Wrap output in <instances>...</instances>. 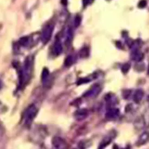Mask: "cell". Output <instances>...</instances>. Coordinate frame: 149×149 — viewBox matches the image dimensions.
Wrapping results in <instances>:
<instances>
[{"label":"cell","instance_id":"1","mask_svg":"<svg viewBox=\"0 0 149 149\" xmlns=\"http://www.w3.org/2000/svg\"><path fill=\"white\" fill-rule=\"evenodd\" d=\"M32 60L30 58H27L25 60L23 67L19 70V87L21 89L27 84L30 79L32 72Z\"/></svg>","mask_w":149,"mask_h":149},{"label":"cell","instance_id":"2","mask_svg":"<svg viewBox=\"0 0 149 149\" xmlns=\"http://www.w3.org/2000/svg\"><path fill=\"white\" fill-rule=\"evenodd\" d=\"M38 113V109L34 104H31L25 111L24 113V122L27 126H30L32 123Z\"/></svg>","mask_w":149,"mask_h":149},{"label":"cell","instance_id":"3","mask_svg":"<svg viewBox=\"0 0 149 149\" xmlns=\"http://www.w3.org/2000/svg\"><path fill=\"white\" fill-rule=\"evenodd\" d=\"M54 30V26L51 24L47 25L43 30L41 34V41L46 44L51 39Z\"/></svg>","mask_w":149,"mask_h":149},{"label":"cell","instance_id":"4","mask_svg":"<svg viewBox=\"0 0 149 149\" xmlns=\"http://www.w3.org/2000/svg\"><path fill=\"white\" fill-rule=\"evenodd\" d=\"M52 142L53 146L56 149H65L67 147V143L65 140L59 137H54Z\"/></svg>","mask_w":149,"mask_h":149},{"label":"cell","instance_id":"5","mask_svg":"<svg viewBox=\"0 0 149 149\" xmlns=\"http://www.w3.org/2000/svg\"><path fill=\"white\" fill-rule=\"evenodd\" d=\"M74 115L77 120L81 121L88 117L89 111L86 109H79L75 112Z\"/></svg>","mask_w":149,"mask_h":149},{"label":"cell","instance_id":"6","mask_svg":"<svg viewBox=\"0 0 149 149\" xmlns=\"http://www.w3.org/2000/svg\"><path fill=\"white\" fill-rule=\"evenodd\" d=\"M101 91V89L98 85H95L91 89L85 93L84 97L85 98L95 97L98 95Z\"/></svg>","mask_w":149,"mask_h":149},{"label":"cell","instance_id":"7","mask_svg":"<svg viewBox=\"0 0 149 149\" xmlns=\"http://www.w3.org/2000/svg\"><path fill=\"white\" fill-rule=\"evenodd\" d=\"M120 111L117 108H111L108 109L105 114V117L107 119H114L117 118L119 117Z\"/></svg>","mask_w":149,"mask_h":149},{"label":"cell","instance_id":"8","mask_svg":"<svg viewBox=\"0 0 149 149\" xmlns=\"http://www.w3.org/2000/svg\"><path fill=\"white\" fill-rule=\"evenodd\" d=\"M131 59L134 61L139 62L144 59V54L139 50L135 49L134 50L131 54Z\"/></svg>","mask_w":149,"mask_h":149},{"label":"cell","instance_id":"9","mask_svg":"<svg viewBox=\"0 0 149 149\" xmlns=\"http://www.w3.org/2000/svg\"><path fill=\"white\" fill-rule=\"evenodd\" d=\"M144 97V92L142 89H137L134 95V103L139 104Z\"/></svg>","mask_w":149,"mask_h":149},{"label":"cell","instance_id":"10","mask_svg":"<svg viewBox=\"0 0 149 149\" xmlns=\"http://www.w3.org/2000/svg\"><path fill=\"white\" fill-rule=\"evenodd\" d=\"M113 137H114L112 136V134L105 137L102 140L101 143H100L99 149H103L106 146H107L112 142Z\"/></svg>","mask_w":149,"mask_h":149},{"label":"cell","instance_id":"11","mask_svg":"<svg viewBox=\"0 0 149 149\" xmlns=\"http://www.w3.org/2000/svg\"><path fill=\"white\" fill-rule=\"evenodd\" d=\"M50 77V71L48 68H44V70L42 71L41 73V81L44 85L47 84V81L49 80Z\"/></svg>","mask_w":149,"mask_h":149},{"label":"cell","instance_id":"12","mask_svg":"<svg viewBox=\"0 0 149 149\" xmlns=\"http://www.w3.org/2000/svg\"><path fill=\"white\" fill-rule=\"evenodd\" d=\"M54 49L55 53L56 55H59L62 53V46L61 43L59 40H57L55 41Z\"/></svg>","mask_w":149,"mask_h":149},{"label":"cell","instance_id":"13","mask_svg":"<svg viewBox=\"0 0 149 149\" xmlns=\"http://www.w3.org/2000/svg\"><path fill=\"white\" fill-rule=\"evenodd\" d=\"M149 139V134L148 132H144L143 134H142L139 138V140L138 141V144L139 145H143L145 143H146L148 140Z\"/></svg>","mask_w":149,"mask_h":149},{"label":"cell","instance_id":"14","mask_svg":"<svg viewBox=\"0 0 149 149\" xmlns=\"http://www.w3.org/2000/svg\"><path fill=\"white\" fill-rule=\"evenodd\" d=\"M89 50L88 47H83L79 52V55L81 58H86L89 56Z\"/></svg>","mask_w":149,"mask_h":149},{"label":"cell","instance_id":"15","mask_svg":"<svg viewBox=\"0 0 149 149\" xmlns=\"http://www.w3.org/2000/svg\"><path fill=\"white\" fill-rule=\"evenodd\" d=\"M19 43L20 45L22 46H27L30 43V39L29 37L28 36H23L20 39V40L19 41Z\"/></svg>","mask_w":149,"mask_h":149},{"label":"cell","instance_id":"16","mask_svg":"<svg viewBox=\"0 0 149 149\" xmlns=\"http://www.w3.org/2000/svg\"><path fill=\"white\" fill-rule=\"evenodd\" d=\"M74 62V59L73 58V56L71 55L68 56L65 60V62H64V65L66 67H70V66L73 65Z\"/></svg>","mask_w":149,"mask_h":149},{"label":"cell","instance_id":"17","mask_svg":"<svg viewBox=\"0 0 149 149\" xmlns=\"http://www.w3.org/2000/svg\"><path fill=\"white\" fill-rule=\"evenodd\" d=\"M90 81H91V79L89 78H80L77 81V85L78 86H79L81 85L87 84Z\"/></svg>","mask_w":149,"mask_h":149},{"label":"cell","instance_id":"18","mask_svg":"<svg viewBox=\"0 0 149 149\" xmlns=\"http://www.w3.org/2000/svg\"><path fill=\"white\" fill-rule=\"evenodd\" d=\"M131 68V66L129 64H125L123 65V66L121 67V72L124 73V74H126L129 71L130 69Z\"/></svg>","mask_w":149,"mask_h":149},{"label":"cell","instance_id":"19","mask_svg":"<svg viewBox=\"0 0 149 149\" xmlns=\"http://www.w3.org/2000/svg\"><path fill=\"white\" fill-rule=\"evenodd\" d=\"M81 23V18L79 16H77L75 17L74 22V25L75 27H78Z\"/></svg>","mask_w":149,"mask_h":149},{"label":"cell","instance_id":"20","mask_svg":"<svg viewBox=\"0 0 149 149\" xmlns=\"http://www.w3.org/2000/svg\"><path fill=\"white\" fill-rule=\"evenodd\" d=\"M130 95V91L127 90V91L124 92V94H123V97L125 99H126V98H129Z\"/></svg>","mask_w":149,"mask_h":149},{"label":"cell","instance_id":"21","mask_svg":"<svg viewBox=\"0 0 149 149\" xmlns=\"http://www.w3.org/2000/svg\"><path fill=\"white\" fill-rule=\"evenodd\" d=\"M146 5V2L144 0V1H142L140 2L139 7L141 8H143L144 7H145Z\"/></svg>","mask_w":149,"mask_h":149},{"label":"cell","instance_id":"22","mask_svg":"<svg viewBox=\"0 0 149 149\" xmlns=\"http://www.w3.org/2000/svg\"><path fill=\"white\" fill-rule=\"evenodd\" d=\"M92 1V0H84V3H85V5H88Z\"/></svg>","mask_w":149,"mask_h":149},{"label":"cell","instance_id":"23","mask_svg":"<svg viewBox=\"0 0 149 149\" xmlns=\"http://www.w3.org/2000/svg\"></svg>","mask_w":149,"mask_h":149}]
</instances>
